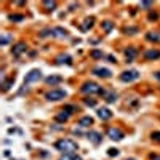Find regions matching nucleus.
Instances as JSON below:
<instances>
[{
  "label": "nucleus",
  "instance_id": "nucleus-4",
  "mask_svg": "<svg viewBox=\"0 0 160 160\" xmlns=\"http://www.w3.org/2000/svg\"><path fill=\"white\" fill-rule=\"evenodd\" d=\"M139 79V72L136 69H130V71H125V72H122L120 74V80L122 82H135Z\"/></svg>",
  "mask_w": 160,
  "mask_h": 160
},
{
  "label": "nucleus",
  "instance_id": "nucleus-5",
  "mask_svg": "<svg viewBox=\"0 0 160 160\" xmlns=\"http://www.w3.org/2000/svg\"><path fill=\"white\" fill-rule=\"evenodd\" d=\"M42 79V72L39 69H32L29 74L26 75L24 79V85H27V83H34V82H39Z\"/></svg>",
  "mask_w": 160,
  "mask_h": 160
},
{
  "label": "nucleus",
  "instance_id": "nucleus-30",
  "mask_svg": "<svg viewBox=\"0 0 160 160\" xmlns=\"http://www.w3.org/2000/svg\"><path fill=\"white\" fill-rule=\"evenodd\" d=\"M147 19H149V21H157V19H158V13L150 11V13H149V16H147Z\"/></svg>",
  "mask_w": 160,
  "mask_h": 160
},
{
  "label": "nucleus",
  "instance_id": "nucleus-14",
  "mask_svg": "<svg viewBox=\"0 0 160 160\" xmlns=\"http://www.w3.org/2000/svg\"><path fill=\"white\" fill-rule=\"evenodd\" d=\"M90 125H93V119H91L90 115H85V117H82V119L79 120V127H82V128H87V127H90Z\"/></svg>",
  "mask_w": 160,
  "mask_h": 160
},
{
  "label": "nucleus",
  "instance_id": "nucleus-8",
  "mask_svg": "<svg viewBox=\"0 0 160 160\" xmlns=\"http://www.w3.org/2000/svg\"><path fill=\"white\" fill-rule=\"evenodd\" d=\"M87 138L91 141V143L93 144H101V141H102V136L98 133V131H88V133H87Z\"/></svg>",
  "mask_w": 160,
  "mask_h": 160
},
{
  "label": "nucleus",
  "instance_id": "nucleus-9",
  "mask_svg": "<svg viewBox=\"0 0 160 160\" xmlns=\"http://www.w3.org/2000/svg\"><path fill=\"white\" fill-rule=\"evenodd\" d=\"M93 74L98 75V77H101V79H109L112 75V72L109 69H106V67H96L95 71H93Z\"/></svg>",
  "mask_w": 160,
  "mask_h": 160
},
{
  "label": "nucleus",
  "instance_id": "nucleus-37",
  "mask_svg": "<svg viewBox=\"0 0 160 160\" xmlns=\"http://www.w3.org/2000/svg\"><path fill=\"white\" fill-rule=\"evenodd\" d=\"M150 158L152 160H160V155H150Z\"/></svg>",
  "mask_w": 160,
  "mask_h": 160
},
{
  "label": "nucleus",
  "instance_id": "nucleus-15",
  "mask_svg": "<svg viewBox=\"0 0 160 160\" xmlns=\"http://www.w3.org/2000/svg\"><path fill=\"white\" fill-rule=\"evenodd\" d=\"M146 59H149V61H152V59H158L160 58V50H149V51H146Z\"/></svg>",
  "mask_w": 160,
  "mask_h": 160
},
{
  "label": "nucleus",
  "instance_id": "nucleus-2",
  "mask_svg": "<svg viewBox=\"0 0 160 160\" xmlns=\"http://www.w3.org/2000/svg\"><path fill=\"white\" fill-rule=\"evenodd\" d=\"M82 91L87 93V95H102V93H104V90H102V88L98 85V83H95V82H87V83H83Z\"/></svg>",
  "mask_w": 160,
  "mask_h": 160
},
{
  "label": "nucleus",
  "instance_id": "nucleus-7",
  "mask_svg": "<svg viewBox=\"0 0 160 160\" xmlns=\"http://www.w3.org/2000/svg\"><path fill=\"white\" fill-rule=\"evenodd\" d=\"M27 50V45L24 43V42H19V43H16L13 48H11V53H13V56H16V58H19V56L24 53Z\"/></svg>",
  "mask_w": 160,
  "mask_h": 160
},
{
  "label": "nucleus",
  "instance_id": "nucleus-10",
  "mask_svg": "<svg viewBox=\"0 0 160 160\" xmlns=\"http://www.w3.org/2000/svg\"><path fill=\"white\" fill-rule=\"evenodd\" d=\"M61 82H63V77H61V75H50V77L45 79V83H46V85H51V87L59 85Z\"/></svg>",
  "mask_w": 160,
  "mask_h": 160
},
{
  "label": "nucleus",
  "instance_id": "nucleus-21",
  "mask_svg": "<svg viewBox=\"0 0 160 160\" xmlns=\"http://www.w3.org/2000/svg\"><path fill=\"white\" fill-rule=\"evenodd\" d=\"M53 34H54V37H66L67 35V31H66L64 27H54Z\"/></svg>",
  "mask_w": 160,
  "mask_h": 160
},
{
  "label": "nucleus",
  "instance_id": "nucleus-3",
  "mask_svg": "<svg viewBox=\"0 0 160 160\" xmlns=\"http://www.w3.org/2000/svg\"><path fill=\"white\" fill-rule=\"evenodd\" d=\"M66 93L64 90H61V88H54V90H51V91H48L45 95V98L48 99V101H59V99H64L66 98Z\"/></svg>",
  "mask_w": 160,
  "mask_h": 160
},
{
  "label": "nucleus",
  "instance_id": "nucleus-29",
  "mask_svg": "<svg viewBox=\"0 0 160 160\" xmlns=\"http://www.w3.org/2000/svg\"><path fill=\"white\" fill-rule=\"evenodd\" d=\"M85 104L90 106V107H95V106H96V99H93V98H85Z\"/></svg>",
  "mask_w": 160,
  "mask_h": 160
},
{
  "label": "nucleus",
  "instance_id": "nucleus-18",
  "mask_svg": "<svg viewBox=\"0 0 160 160\" xmlns=\"http://www.w3.org/2000/svg\"><path fill=\"white\" fill-rule=\"evenodd\" d=\"M93 24H95V18H93V16L87 18L85 23H83V26H82V31H88V29H91Z\"/></svg>",
  "mask_w": 160,
  "mask_h": 160
},
{
  "label": "nucleus",
  "instance_id": "nucleus-27",
  "mask_svg": "<svg viewBox=\"0 0 160 160\" xmlns=\"http://www.w3.org/2000/svg\"><path fill=\"white\" fill-rule=\"evenodd\" d=\"M107 155H109V157H117V155H119V149H115V147L107 149Z\"/></svg>",
  "mask_w": 160,
  "mask_h": 160
},
{
  "label": "nucleus",
  "instance_id": "nucleus-17",
  "mask_svg": "<svg viewBox=\"0 0 160 160\" xmlns=\"http://www.w3.org/2000/svg\"><path fill=\"white\" fill-rule=\"evenodd\" d=\"M147 40L149 42H155V43H160V32H147Z\"/></svg>",
  "mask_w": 160,
  "mask_h": 160
},
{
  "label": "nucleus",
  "instance_id": "nucleus-11",
  "mask_svg": "<svg viewBox=\"0 0 160 160\" xmlns=\"http://www.w3.org/2000/svg\"><path fill=\"white\" fill-rule=\"evenodd\" d=\"M56 64H58V66H63V64L71 66L72 64V58L69 54H59L58 58H56Z\"/></svg>",
  "mask_w": 160,
  "mask_h": 160
},
{
  "label": "nucleus",
  "instance_id": "nucleus-32",
  "mask_svg": "<svg viewBox=\"0 0 160 160\" xmlns=\"http://www.w3.org/2000/svg\"><path fill=\"white\" fill-rule=\"evenodd\" d=\"M150 138H152L154 141H157V143H160V131H154V133L150 135Z\"/></svg>",
  "mask_w": 160,
  "mask_h": 160
},
{
  "label": "nucleus",
  "instance_id": "nucleus-19",
  "mask_svg": "<svg viewBox=\"0 0 160 160\" xmlns=\"http://www.w3.org/2000/svg\"><path fill=\"white\" fill-rule=\"evenodd\" d=\"M43 6H45V10L53 11V10H56V2H54V0H45Z\"/></svg>",
  "mask_w": 160,
  "mask_h": 160
},
{
  "label": "nucleus",
  "instance_id": "nucleus-38",
  "mask_svg": "<svg viewBox=\"0 0 160 160\" xmlns=\"http://www.w3.org/2000/svg\"><path fill=\"white\" fill-rule=\"evenodd\" d=\"M155 79H158V80H160V72H155Z\"/></svg>",
  "mask_w": 160,
  "mask_h": 160
},
{
  "label": "nucleus",
  "instance_id": "nucleus-31",
  "mask_svg": "<svg viewBox=\"0 0 160 160\" xmlns=\"http://www.w3.org/2000/svg\"><path fill=\"white\" fill-rule=\"evenodd\" d=\"M8 42H10V35H8V34H3V35H2V40H0V45L5 46Z\"/></svg>",
  "mask_w": 160,
  "mask_h": 160
},
{
  "label": "nucleus",
  "instance_id": "nucleus-33",
  "mask_svg": "<svg viewBox=\"0 0 160 160\" xmlns=\"http://www.w3.org/2000/svg\"><path fill=\"white\" fill-rule=\"evenodd\" d=\"M75 110V107L72 104H67V106H64V112H67V114H72V112Z\"/></svg>",
  "mask_w": 160,
  "mask_h": 160
},
{
  "label": "nucleus",
  "instance_id": "nucleus-23",
  "mask_svg": "<svg viewBox=\"0 0 160 160\" xmlns=\"http://www.w3.org/2000/svg\"><path fill=\"white\" fill-rule=\"evenodd\" d=\"M59 160H82V157L75 155V154H64Z\"/></svg>",
  "mask_w": 160,
  "mask_h": 160
},
{
  "label": "nucleus",
  "instance_id": "nucleus-13",
  "mask_svg": "<svg viewBox=\"0 0 160 160\" xmlns=\"http://www.w3.org/2000/svg\"><path fill=\"white\" fill-rule=\"evenodd\" d=\"M102 96H104V99H106L107 102H115V101H117V93H115V91H106V90H104Z\"/></svg>",
  "mask_w": 160,
  "mask_h": 160
},
{
  "label": "nucleus",
  "instance_id": "nucleus-12",
  "mask_svg": "<svg viewBox=\"0 0 160 160\" xmlns=\"http://www.w3.org/2000/svg\"><path fill=\"white\" fill-rule=\"evenodd\" d=\"M98 117H99L101 120H109V119L112 117V112H110L107 107H99V109H98Z\"/></svg>",
  "mask_w": 160,
  "mask_h": 160
},
{
  "label": "nucleus",
  "instance_id": "nucleus-24",
  "mask_svg": "<svg viewBox=\"0 0 160 160\" xmlns=\"http://www.w3.org/2000/svg\"><path fill=\"white\" fill-rule=\"evenodd\" d=\"M90 54H91V58H95V59H101V58H104V53H102L101 50H93Z\"/></svg>",
  "mask_w": 160,
  "mask_h": 160
},
{
  "label": "nucleus",
  "instance_id": "nucleus-28",
  "mask_svg": "<svg viewBox=\"0 0 160 160\" xmlns=\"http://www.w3.org/2000/svg\"><path fill=\"white\" fill-rule=\"evenodd\" d=\"M50 35H53V37H54L53 29H45V31H42V32H40V37H43V39H45V37H50Z\"/></svg>",
  "mask_w": 160,
  "mask_h": 160
},
{
  "label": "nucleus",
  "instance_id": "nucleus-34",
  "mask_svg": "<svg viewBox=\"0 0 160 160\" xmlns=\"http://www.w3.org/2000/svg\"><path fill=\"white\" fill-rule=\"evenodd\" d=\"M152 2H141V8H152Z\"/></svg>",
  "mask_w": 160,
  "mask_h": 160
},
{
  "label": "nucleus",
  "instance_id": "nucleus-16",
  "mask_svg": "<svg viewBox=\"0 0 160 160\" xmlns=\"http://www.w3.org/2000/svg\"><path fill=\"white\" fill-rule=\"evenodd\" d=\"M136 54H138L136 48H128V50H125V56H127V61H128V63L133 61V59L136 58Z\"/></svg>",
  "mask_w": 160,
  "mask_h": 160
},
{
  "label": "nucleus",
  "instance_id": "nucleus-6",
  "mask_svg": "<svg viewBox=\"0 0 160 160\" xmlns=\"http://www.w3.org/2000/svg\"><path fill=\"white\" fill-rule=\"evenodd\" d=\"M107 136L112 141H122V139H123V133H122L119 128H115V127H112V128L107 130Z\"/></svg>",
  "mask_w": 160,
  "mask_h": 160
},
{
  "label": "nucleus",
  "instance_id": "nucleus-22",
  "mask_svg": "<svg viewBox=\"0 0 160 160\" xmlns=\"http://www.w3.org/2000/svg\"><path fill=\"white\" fill-rule=\"evenodd\" d=\"M8 19L13 21V23H19V21H24V15H10Z\"/></svg>",
  "mask_w": 160,
  "mask_h": 160
},
{
  "label": "nucleus",
  "instance_id": "nucleus-35",
  "mask_svg": "<svg viewBox=\"0 0 160 160\" xmlns=\"http://www.w3.org/2000/svg\"><path fill=\"white\" fill-rule=\"evenodd\" d=\"M125 32L127 34H135V32H138V29H136V27H127Z\"/></svg>",
  "mask_w": 160,
  "mask_h": 160
},
{
  "label": "nucleus",
  "instance_id": "nucleus-1",
  "mask_svg": "<svg viewBox=\"0 0 160 160\" xmlns=\"http://www.w3.org/2000/svg\"><path fill=\"white\" fill-rule=\"evenodd\" d=\"M54 146H56V149L64 152V154H75V150L79 149L77 143L72 139H59V141H56Z\"/></svg>",
  "mask_w": 160,
  "mask_h": 160
},
{
  "label": "nucleus",
  "instance_id": "nucleus-26",
  "mask_svg": "<svg viewBox=\"0 0 160 160\" xmlns=\"http://www.w3.org/2000/svg\"><path fill=\"white\" fill-rule=\"evenodd\" d=\"M112 27H114V24H112L110 21H104V23H102V31H104V32H110Z\"/></svg>",
  "mask_w": 160,
  "mask_h": 160
},
{
  "label": "nucleus",
  "instance_id": "nucleus-36",
  "mask_svg": "<svg viewBox=\"0 0 160 160\" xmlns=\"http://www.w3.org/2000/svg\"><path fill=\"white\" fill-rule=\"evenodd\" d=\"M107 59H109V63H117V59H115L112 54H109V56H107Z\"/></svg>",
  "mask_w": 160,
  "mask_h": 160
},
{
  "label": "nucleus",
  "instance_id": "nucleus-20",
  "mask_svg": "<svg viewBox=\"0 0 160 160\" xmlns=\"http://www.w3.org/2000/svg\"><path fill=\"white\" fill-rule=\"evenodd\" d=\"M69 115L71 114H67V112H61V114H58V115H56V122H59V123H64V122H67L69 120Z\"/></svg>",
  "mask_w": 160,
  "mask_h": 160
},
{
  "label": "nucleus",
  "instance_id": "nucleus-25",
  "mask_svg": "<svg viewBox=\"0 0 160 160\" xmlns=\"http://www.w3.org/2000/svg\"><path fill=\"white\" fill-rule=\"evenodd\" d=\"M13 83H15V77H13V79H10V80H6V82H3V85H2L3 88H2V90H3V91H8V90L11 88Z\"/></svg>",
  "mask_w": 160,
  "mask_h": 160
},
{
  "label": "nucleus",
  "instance_id": "nucleus-39",
  "mask_svg": "<svg viewBox=\"0 0 160 160\" xmlns=\"http://www.w3.org/2000/svg\"><path fill=\"white\" fill-rule=\"evenodd\" d=\"M127 160H136V158H127Z\"/></svg>",
  "mask_w": 160,
  "mask_h": 160
}]
</instances>
